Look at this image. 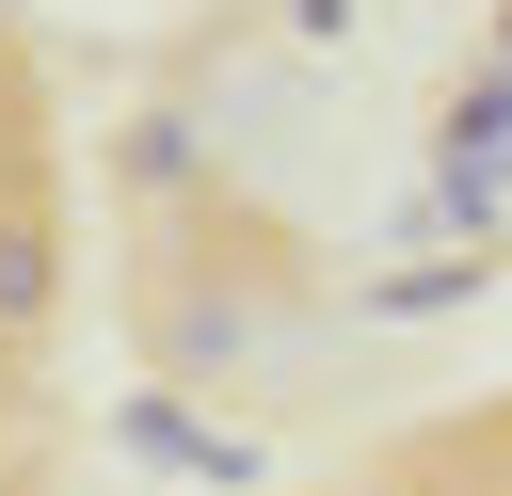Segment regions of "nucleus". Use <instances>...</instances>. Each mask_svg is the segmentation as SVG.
<instances>
[{"mask_svg": "<svg viewBox=\"0 0 512 496\" xmlns=\"http://www.w3.org/2000/svg\"><path fill=\"white\" fill-rule=\"evenodd\" d=\"M112 176H128V208H192L208 192V128L192 112H128L112 128Z\"/></svg>", "mask_w": 512, "mask_h": 496, "instance_id": "f257e3e1", "label": "nucleus"}, {"mask_svg": "<svg viewBox=\"0 0 512 496\" xmlns=\"http://www.w3.org/2000/svg\"><path fill=\"white\" fill-rule=\"evenodd\" d=\"M496 176H512V64L448 112V208H496Z\"/></svg>", "mask_w": 512, "mask_h": 496, "instance_id": "f03ea898", "label": "nucleus"}, {"mask_svg": "<svg viewBox=\"0 0 512 496\" xmlns=\"http://www.w3.org/2000/svg\"><path fill=\"white\" fill-rule=\"evenodd\" d=\"M32 320H48V224L0 208V336H32Z\"/></svg>", "mask_w": 512, "mask_h": 496, "instance_id": "7ed1b4c3", "label": "nucleus"}]
</instances>
